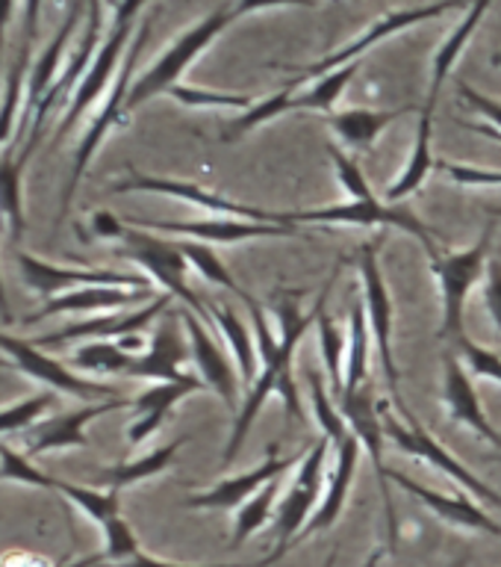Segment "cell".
<instances>
[{
    "label": "cell",
    "mask_w": 501,
    "mask_h": 567,
    "mask_svg": "<svg viewBox=\"0 0 501 567\" xmlns=\"http://www.w3.org/2000/svg\"><path fill=\"white\" fill-rule=\"evenodd\" d=\"M12 16H15V0H0V48L7 42V27L12 24Z\"/></svg>",
    "instance_id": "11a10c76"
},
{
    "label": "cell",
    "mask_w": 501,
    "mask_h": 567,
    "mask_svg": "<svg viewBox=\"0 0 501 567\" xmlns=\"http://www.w3.org/2000/svg\"><path fill=\"white\" fill-rule=\"evenodd\" d=\"M336 408L340 414L345 416L348 423V432L357 437L361 450L369 455L372 467H375V476H378L380 494H384V512H387V526H389V547L398 544V517L396 505L389 499V467L384 464V408L378 411V402H375V393L372 388L363 384L361 390L354 393H345V396L336 399Z\"/></svg>",
    "instance_id": "30bf717a"
},
{
    "label": "cell",
    "mask_w": 501,
    "mask_h": 567,
    "mask_svg": "<svg viewBox=\"0 0 501 567\" xmlns=\"http://www.w3.org/2000/svg\"><path fill=\"white\" fill-rule=\"evenodd\" d=\"M210 317H212V326L219 328L221 334H225V340H228V349L233 352V358H237L242 381L251 384V381L260 375V352H257L254 337H251L248 326L239 319V313L230 308V305L212 308Z\"/></svg>",
    "instance_id": "4dcf8cb0"
},
{
    "label": "cell",
    "mask_w": 501,
    "mask_h": 567,
    "mask_svg": "<svg viewBox=\"0 0 501 567\" xmlns=\"http://www.w3.org/2000/svg\"><path fill=\"white\" fill-rule=\"evenodd\" d=\"M304 452H299V455H290V458H281L278 446H272V450H269V455H265V458L260 461L257 467L246 470V473H239V476L225 478V482H219V485H212L210 491L192 494L184 505L186 508H239V505H246L251 496L260 494V491H263L269 482L281 478L286 470H292L295 464H301Z\"/></svg>",
    "instance_id": "d6986e66"
},
{
    "label": "cell",
    "mask_w": 501,
    "mask_h": 567,
    "mask_svg": "<svg viewBox=\"0 0 501 567\" xmlns=\"http://www.w3.org/2000/svg\"><path fill=\"white\" fill-rule=\"evenodd\" d=\"M310 390H313V411H316L322 432H325L327 441L340 446L352 432H348V423H345V416L340 414V408H334L331 396H327L325 388H322V381H319L316 372L310 375Z\"/></svg>",
    "instance_id": "f6af8a7d"
},
{
    "label": "cell",
    "mask_w": 501,
    "mask_h": 567,
    "mask_svg": "<svg viewBox=\"0 0 501 567\" xmlns=\"http://www.w3.org/2000/svg\"><path fill=\"white\" fill-rule=\"evenodd\" d=\"M490 7H493V0H472L467 9V18H463V21H460V24L446 35V42L437 48L431 62V86H428V101H434V104L440 101V92L442 86H446V80H449V74L455 71L460 53H463V48L469 44V39L476 35L481 18L487 16V9Z\"/></svg>",
    "instance_id": "f1b7e54d"
},
{
    "label": "cell",
    "mask_w": 501,
    "mask_h": 567,
    "mask_svg": "<svg viewBox=\"0 0 501 567\" xmlns=\"http://www.w3.org/2000/svg\"><path fill=\"white\" fill-rule=\"evenodd\" d=\"M281 478L269 482L260 494L251 496L246 505H239L237 517H233V532H230V547L246 544L251 535L263 529L265 523L274 520V505H278V496H281Z\"/></svg>",
    "instance_id": "d590c367"
},
{
    "label": "cell",
    "mask_w": 501,
    "mask_h": 567,
    "mask_svg": "<svg viewBox=\"0 0 501 567\" xmlns=\"http://www.w3.org/2000/svg\"><path fill=\"white\" fill-rule=\"evenodd\" d=\"M122 408H133V399L113 396L104 399V402H95V405L69 411V414L39 420L33 429L24 432V455L33 461L35 455H44V452L53 450H88L86 425L97 416L109 414V411H122Z\"/></svg>",
    "instance_id": "2e32d148"
},
{
    "label": "cell",
    "mask_w": 501,
    "mask_h": 567,
    "mask_svg": "<svg viewBox=\"0 0 501 567\" xmlns=\"http://www.w3.org/2000/svg\"><path fill=\"white\" fill-rule=\"evenodd\" d=\"M168 305H171V296H168V292H159L157 299L150 301V305H145V308L127 310V313H109V317L97 319H83V322H71V326L56 328L51 334L35 337L33 343L44 349V346H69L77 343V340H122V337L142 334Z\"/></svg>",
    "instance_id": "ac0fdd59"
},
{
    "label": "cell",
    "mask_w": 501,
    "mask_h": 567,
    "mask_svg": "<svg viewBox=\"0 0 501 567\" xmlns=\"http://www.w3.org/2000/svg\"><path fill=\"white\" fill-rule=\"evenodd\" d=\"M472 0H437V3H428V7H416V9H396V12H387L384 18H378V21H372L366 30H363L357 39H352V42H345L340 51L327 53V56H322L319 62H310V65H301L299 78H292L290 83L283 89H290V92H295V89L307 86L310 80L322 78V74H327V71L340 69V65H348V62H361L363 53H369L375 44H380L384 39H389V35L401 33V30H407V27H416L422 24V21H431V18H440L446 16V12H451V9H463L469 7Z\"/></svg>",
    "instance_id": "52a82bcc"
},
{
    "label": "cell",
    "mask_w": 501,
    "mask_h": 567,
    "mask_svg": "<svg viewBox=\"0 0 501 567\" xmlns=\"http://www.w3.org/2000/svg\"><path fill=\"white\" fill-rule=\"evenodd\" d=\"M106 3H109V7H118V3H122V0H106Z\"/></svg>",
    "instance_id": "6125c7cd"
},
{
    "label": "cell",
    "mask_w": 501,
    "mask_h": 567,
    "mask_svg": "<svg viewBox=\"0 0 501 567\" xmlns=\"http://www.w3.org/2000/svg\"><path fill=\"white\" fill-rule=\"evenodd\" d=\"M274 565L272 556L260 558L254 565H177V561H163V558H154L148 553H139V556L127 558V561H113L109 567H269Z\"/></svg>",
    "instance_id": "816d5d0a"
},
{
    "label": "cell",
    "mask_w": 501,
    "mask_h": 567,
    "mask_svg": "<svg viewBox=\"0 0 501 567\" xmlns=\"http://www.w3.org/2000/svg\"><path fill=\"white\" fill-rule=\"evenodd\" d=\"M380 558H384V553H380V549H375V553H372V556L363 561V567H378Z\"/></svg>",
    "instance_id": "6f0895ef"
},
{
    "label": "cell",
    "mask_w": 501,
    "mask_h": 567,
    "mask_svg": "<svg viewBox=\"0 0 501 567\" xmlns=\"http://www.w3.org/2000/svg\"><path fill=\"white\" fill-rule=\"evenodd\" d=\"M0 478L7 482H21L33 487H53V478L44 476L42 470L33 467V461L24 452H15L9 443L0 441Z\"/></svg>",
    "instance_id": "bcb514c9"
},
{
    "label": "cell",
    "mask_w": 501,
    "mask_h": 567,
    "mask_svg": "<svg viewBox=\"0 0 501 567\" xmlns=\"http://www.w3.org/2000/svg\"><path fill=\"white\" fill-rule=\"evenodd\" d=\"M458 89H460V95H463V101H467V104L472 106L478 115H481V118H487V124H493L495 131H501V104L499 101L481 95L478 89H472L469 83H463V80L458 83Z\"/></svg>",
    "instance_id": "681fc988"
},
{
    "label": "cell",
    "mask_w": 501,
    "mask_h": 567,
    "mask_svg": "<svg viewBox=\"0 0 501 567\" xmlns=\"http://www.w3.org/2000/svg\"><path fill=\"white\" fill-rule=\"evenodd\" d=\"M327 446H331V441L322 434V437L313 443V450L304 452L299 473H295V478H292L290 491H286L281 508H278V514H274V523H278V540H274V549L269 553L274 561L286 556V549L295 547L301 529L307 526V520L313 517L319 503H322V494H325Z\"/></svg>",
    "instance_id": "ba28073f"
},
{
    "label": "cell",
    "mask_w": 501,
    "mask_h": 567,
    "mask_svg": "<svg viewBox=\"0 0 501 567\" xmlns=\"http://www.w3.org/2000/svg\"><path fill=\"white\" fill-rule=\"evenodd\" d=\"M458 358L463 361V367L469 370V375H478V379H490L501 384V352H493L487 346H478L472 340H460L458 343Z\"/></svg>",
    "instance_id": "7dc6e473"
},
{
    "label": "cell",
    "mask_w": 501,
    "mask_h": 567,
    "mask_svg": "<svg viewBox=\"0 0 501 567\" xmlns=\"http://www.w3.org/2000/svg\"><path fill=\"white\" fill-rule=\"evenodd\" d=\"M24 3V44H33L35 30H39V12H42V0H21Z\"/></svg>",
    "instance_id": "db71d44e"
},
{
    "label": "cell",
    "mask_w": 501,
    "mask_h": 567,
    "mask_svg": "<svg viewBox=\"0 0 501 567\" xmlns=\"http://www.w3.org/2000/svg\"><path fill=\"white\" fill-rule=\"evenodd\" d=\"M336 278V272H334ZM334 278L325 284V290L319 292V301H316V328H319V349H322V358H325V370H327V379H331V388H334V393L340 396L345 388V349H348V343L343 340V334H340V328H336V322L331 319V313H327V290H331V284H334Z\"/></svg>",
    "instance_id": "d6a6232c"
},
{
    "label": "cell",
    "mask_w": 501,
    "mask_h": 567,
    "mask_svg": "<svg viewBox=\"0 0 501 567\" xmlns=\"http://www.w3.org/2000/svg\"><path fill=\"white\" fill-rule=\"evenodd\" d=\"M407 113H410V106H405V110H366V106H357V110L327 113L325 124L336 133V140L343 142L345 148L369 151L380 133Z\"/></svg>",
    "instance_id": "4316f807"
},
{
    "label": "cell",
    "mask_w": 501,
    "mask_h": 567,
    "mask_svg": "<svg viewBox=\"0 0 501 567\" xmlns=\"http://www.w3.org/2000/svg\"><path fill=\"white\" fill-rule=\"evenodd\" d=\"M131 225L150 234H171L186 237L203 246H233L248 239L269 237H299V225H274V221L251 219H201V221H159V219H131Z\"/></svg>",
    "instance_id": "9a60e30c"
},
{
    "label": "cell",
    "mask_w": 501,
    "mask_h": 567,
    "mask_svg": "<svg viewBox=\"0 0 501 567\" xmlns=\"http://www.w3.org/2000/svg\"><path fill=\"white\" fill-rule=\"evenodd\" d=\"M192 358V349L184 340V334L177 331V326L168 319L154 331L148 349L133 358L127 367V379H157V381H184L189 379V372H184L186 361Z\"/></svg>",
    "instance_id": "7402d4cb"
},
{
    "label": "cell",
    "mask_w": 501,
    "mask_h": 567,
    "mask_svg": "<svg viewBox=\"0 0 501 567\" xmlns=\"http://www.w3.org/2000/svg\"><path fill=\"white\" fill-rule=\"evenodd\" d=\"M118 255L139 264L145 272H148L150 281H157L163 290L171 296V299H180L186 308L192 310L195 317H201L207 326L212 328V317L203 308V301L195 296V290L186 284V269H189V260L180 251V243H168V239L154 237L150 230L136 228L131 221H124L122 230H118Z\"/></svg>",
    "instance_id": "3957f363"
},
{
    "label": "cell",
    "mask_w": 501,
    "mask_h": 567,
    "mask_svg": "<svg viewBox=\"0 0 501 567\" xmlns=\"http://www.w3.org/2000/svg\"><path fill=\"white\" fill-rule=\"evenodd\" d=\"M207 384L201 381V375H189L184 381H159L150 390L139 393L133 399V416L131 429H127V441L133 446L145 443L154 432H159V425L166 423V416L175 411L177 402H184L186 396H192L198 390H203Z\"/></svg>",
    "instance_id": "603a6c76"
},
{
    "label": "cell",
    "mask_w": 501,
    "mask_h": 567,
    "mask_svg": "<svg viewBox=\"0 0 501 567\" xmlns=\"http://www.w3.org/2000/svg\"><path fill=\"white\" fill-rule=\"evenodd\" d=\"M327 157L334 159L336 177H340V186H343V193L348 202H378L375 193H372V184L363 175V168L354 163L343 148H336V145H327Z\"/></svg>",
    "instance_id": "ee69618b"
},
{
    "label": "cell",
    "mask_w": 501,
    "mask_h": 567,
    "mask_svg": "<svg viewBox=\"0 0 501 567\" xmlns=\"http://www.w3.org/2000/svg\"><path fill=\"white\" fill-rule=\"evenodd\" d=\"M145 7V0H122L118 7H115V18L113 24H109V33L104 35V42L97 48L95 60L88 65L86 78L80 80V86L74 89V95L69 101V110L62 115L60 127H56V140L62 136H69V131L74 124L83 118L88 106L95 104L97 97L106 95V89H109V80L118 74V62L131 48V35H133V21L139 16V9Z\"/></svg>",
    "instance_id": "5b68a950"
},
{
    "label": "cell",
    "mask_w": 501,
    "mask_h": 567,
    "mask_svg": "<svg viewBox=\"0 0 501 567\" xmlns=\"http://www.w3.org/2000/svg\"><path fill=\"white\" fill-rule=\"evenodd\" d=\"M283 225H357V228H398L419 239L431 260L442 255L437 230L428 228L405 204L387 202H343L316 210H281Z\"/></svg>",
    "instance_id": "277c9868"
},
{
    "label": "cell",
    "mask_w": 501,
    "mask_h": 567,
    "mask_svg": "<svg viewBox=\"0 0 501 567\" xmlns=\"http://www.w3.org/2000/svg\"><path fill=\"white\" fill-rule=\"evenodd\" d=\"M184 441L186 437H177V441L166 443V446H159V450L142 455V458L124 461V464L101 470V485H104L106 491H122V487L139 485L145 478H154L159 476V473H166V467L175 461L177 450L184 446Z\"/></svg>",
    "instance_id": "1f68e13d"
},
{
    "label": "cell",
    "mask_w": 501,
    "mask_h": 567,
    "mask_svg": "<svg viewBox=\"0 0 501 567\" xmlns=\"http://www.w3.org/2000/svg\"><path fill=\"white\" fill-rule=\"evenodd\" d=\"M361 71V62H348V65H340V69L327 71L322 78L313 80V86H307L304 92H295V110H310V113H334V104L343 97L345 86L357 78Z\"/></svg>",
    "instance_id": "e575fe53"
},
{
    "label": "cell",
    "mask_w": 501,
    "mask_h": 567,
    "mask_svg": "<svg viewBox=\"0 0 501 567\" xmlns=\"http://www.w3.org/2000/svg\"><path fill=\"white\" fill-rule=\"evenodd\" d=\"M490 62H493L495 69H501V51H499V53H493V56H490Z\"/></svg>",
    "instance_id": "94428289"
},
{
    "label": "cell",
    "mask_w": 501,
    "mask_h": 567,
    "mask_svg": "<svg viewBox=\"0 0 501 567\" xmlns=\"http://www.w3.org/2000/svg\"><path fill=\"white\" fill-rule=\"evenodd\" d=\"M434 113H437V104H434V101H425L422 118H419V127H416L414 151H410V159L405 163V172L389 184L387 204H401L407 195H414L416 189H422V184L428 181L434 166H437V159H434L431 154Z\"/></svg>",
    "instance_id": "83f0119b"
},
{
    "label": "cell",
    "mask_w": 501,
    "mask_h": 567,
    "mask_svg": "<svg viewBox=\"0 0 501 567\" xmlns=\"http://www.w3.org/2000/svg\"><path fill=\"white\" fill-rule=\"evenodd\" d=\"M136 354L124 352L115 340H88L86 346L74 349L69 358L71 370L101 372V375H124Z\"/></svg>",
    "instance_id": "8d00e7d4"
},
{
    "label": "cell",
    "mask_w": 501,
    "mask_h": 567,
    "mask_svg": "<svg viewBox=\"0 0 501 567\" xmlns=\"http://www.w3.org/2000/svg\"><path fill=\"white\" fill-rule=\"evenodd\" d=\"M180 322L186 328V340H189V349H192V361L198 367V375L210 390H216L221 399H225V405L237 414L239 411V381L233 367H230L228 354L216 343V337L210 334L212 328L203 322L201 317H195L192 310L184 308L180 310Z\"/></svg>",
    "instance_id": "e0dca14e"
},
{
    "label": "cell",
    "mask_w": 501,
    "mask_h": 567,
    "mask_svg": "<svg viewBox=\"0 0 501 567\" xmlns=\"http://www.w3.org/2000/svg\"><path fill=\"white\" fill-rule=\"evenodd\" d=\"M53 405V390H39L33 396L21 399L15 405L0 408V434L27 432L42 420Z\"/></svg>",
    "instance_id": "7bdbcfd3"
},
{
    "label": "cell",
    "mask_w": 501,
    "mask_h": 567,
    "mask_svg": "<svg viewBox=\"0 0 501 567\" xmlns=\"http://www.w3.org/2000/svg\"><path fill=\"white\" fill-rule=\"evenodd\" d=\"M0 352L9 354V361L15 363L18 372H24V375H30V379L35 381H42V384H48L51 390H60V393L83 399V402L118 396L109 384L74 375L65 363L53 361L51 354H44L42 346H35L33 340H21V337L3 334V331H0Z\"/></svg>",
    "instance_id": "4fadbf2b"
},
{
    "label": "cell",
    "mask_w": 501,
    "mask_h": 567,
    "mask_svg": "<svg viewBox=\"0 0 501 567\" xmlns=\"http://www.w3.org/2000/svg\"><path fill=\"white\" fill-rule=\"evenodd\" d=\"M357 455H361V443H357V437H354V434H348V437H345V441L336 446L334 473L327 476L322 503H319V508L307 520V526L301 529V535L295 544H301V540L307 538V535H316V532L331 529V526L340 520V514H343V508H345V499H348V491H352L354 473H357Z\"/></svg>",
    "instance_id": "d4e9b609"
},
{
    "label": "cell",
    "mask_w": 501,
    "mask_h": 567,
    "mask_svg": "<svg viewBox=\"0 0 501 567\" xmlns=\"http://www.w3.org/2000/svg\"><path fill=\"white\" fill-rule=\"evenodd\" d=\"M484 305L493 326L501 331V264L490 260L484 272Z\"/></svg>",
    "instance_id": "f907efd6"
},
{
    "label": "cell",
    "mask_w": 501,
    "mask_h": 567,
    "mask_svg": "<svg viewBox=\"0 0 501 567\" xmlns=\"http://www.w3.org/2000/svg\"><path fill=\"white\" fill-rule=\"evenodd\" d=\"M455 567H467V558H460V561Z\"/></svg>",
    "instance_id": "be15d7a7"
},
{
    "label": "cell",
    "mask_w": 501,
    "mask_h": 567,
    "mask_svg": "<svg viewBox=\"0 0 501 567\" xmlns=\"http://www.w3.org/2000/svg\"><path fill=\"white\" fill-rule=\"evenodd\" d=\"M490 237H493V221L487 225L476 246L460 248L440 255L434 264L437 281H440V301H442V322L440 337L458 346L463 340V317H467V299L487 272V251H490Z\"/></svg>",
    "instance_id": "8992f818"
},
{
    "label": "cell",
    "mask_w": 501,
    "mask_h": 567,
    "mask_svg": "<svg viewBox=\"0 0 501 567\" xmlns=\"http://www.w3.org/2000/svg\"><path fill=\"white\" fill-rule=\"evenodd\" d=\"M437 168L460 186H501V172L493 168L467 166V163H437Z\"/></svg>",
    "instance_id": "c3c4849f"
},
{
    "label": "cell",
    "mask_w": 501,
    "mask_h": 567,
    "mask_svg": "<svg viewBox=\"0 0 501 567\" xmlns=\"http://www.w3.org/2000/svg\"><path fill=\"white\" fill-rule=\"evenodd\" d=\"M18 266L27 290L39 299H53L80 287H127V290H148V278L142 275L109 272V269H74V266H53L30 251H18Z\"/></svg>",
    "instance_id": "7c38bea8"
},
{
    "label": "cell",
    "mask_w": 501,
    "mask_h": 567,
    "mask_svg": "<svg viewBox=\"0 0 501 567\" xmlns=\"http://www.w3.org/2000/svg\"><path fill=\"white\" fill-rule=\"evenodd\" d=\"M361 284H363V308H366V319H369V331L372 340L378 346V358H380V375L387 381L389 396L396 402L398 411H405V399H401V388H398V363L396 352H393V299H389L387 281H384V272H380V260H378V248L366 243L361 248Z\"/></svg>",
    "instance_id": "9c48e42d"
},
{
    "label": "cell",
    "mask_w": 501,
    "mask_h": 567,
    "mask_svg": "<svg viewBox=\"0 0 501 567\" xmlns=\"http://www.w3.org/2000/svg\"><path fill=\"white\" fill-rule=\"evenodd\" d=\"M230 24H233V9L221 7L216 9V12H210L203 21L189 27L180 39H175L171 48H168L148 71H142L139 78L133 80L131 95H127V113H133L136 106L148 104L150 97L168 95V89L180 83L184 71L189 69V65H192V62L198 60V56H201V53L207 51Z\"/></svg>",
    "instance_id": "7a4b0ae2"
},
{
    "label": "cell",
    "mask_w": 501,
    "mask_h": 567,
    "mask_svg": "<svg viewBox=\"0 0 501 567\" xmlns=\"http://www.w3.org/2000/svg\"><path fill=\"white\" fill-rule=\"evenodd\" d=\"M30 157H12V148L0 154V219L7 221L9 237L24 234V168Z\"/></svg>",
    "instance_id": "f546056e"
},
{
    "label": "cell",
    "mask_w": 501,
    "mask_h": 567,
    "mask_svg": "<svg viewBox=\"0 0 501 567\" xmlns=\"http://www.w3.org/2000/svg\"><path fill=\"white\" fill-rule=\"evenodd\" d=\"M493 461H499V464H501V455H495V458Z\"/></svg>",
    "instance_id": "e7e4bbea"
},
{
    "label": "cell",
    "mask_w": 501,
    "mask_h": 567,
    "mask_svg": "<svg viewBox=\"0 0 501 567\" xmlns=\"http://www.w3.org/2000/svg\"><path fill=\"white\" fill-rule=\"evenodd\" d=\"M83 0H74V7H71L69 18L62 21V27L56 30V35L51 39V44L44 48L42 53H39V60L33 62V69H30V78H27V92H24V118H21V124L24 127H30L35 118V110L42 106L44 95L51 92V86L56 83V78H60V62L62 56H65V51H69V39L71 33L77 30L80 18H83Z\"/></svg>",
    "instance_id": "cb8c5ba5"
},
{
    "label": "cell",
    "mask_w": 501,
    "mask_h": 567,
    "mask_svg": "<svg viewBox=\"0 0 501 567\" xmlns=\"http://www.w3.org/2000/svg\"><path fill=\"white\" fill-rule=\"evenodd\" d=\"M0 370H15V363L9 361V358H0Z\"/></svg>",
    "instance_id": "91938a15"
},
{
    "label": "cell",
    "mask_w": 501,
    "mask_h": 567,
    "mask_svg": "<svg viewBox=\"0 0 501 567\" xmlns=\"http://www.w3.org/2000/svg\"><path fill=\"white\" fill-rule=\"evenodd\" d=\"M281 7H319V0H237L230 9H233V21H237L242 16H254V12Z\"/></svg>",
    "instance_id": "f5cc1de1"
},
{
    "label": "cell",
    "mask_w": 501,
    "mask_h": 567,
    "mask_svg": "<svg viewBox=\"0 0 501 567\" xmlns=\"http://www.w3.org/2000/svg\"><path fill=\"white\" fill-rule=\"evenodd\" d=\"M53 491H60L65 499L77 505L80 512H86L101 529H106L109 523L122 517L118 491H95V487L71 485V482H62V478H53Z\"/></svg>",
    "instance_id": "74e56055"
},
{
    "label": "cell",
    "mask_w": 501,
    "mask_h": 567,
    "mask_svg": "<svg viewBox=\"0 0 501 567\" xmlns=\"http://www.w3.org/2000/svg\"><path fill=\"white\" fill-rule=\"evenodd\" d=\"M154 18H157V12H150V16L139 24V30H136V39H133L131 48H127V53H124L122 69H118V74H115L113 89L106 92V101H104V106H101V113L92 118V127H88L86 136H83V142L77 145L74 168H71L69 184H65V193H62V198H60V219L65 216V213H69L71 202H74V193H77L80 181H83V175H86L88 163H92V157H95L97 148H101V142H104L106 136L115 131V127H122V124H127V118H131V113H127V95H131V86H133L131 83L133 69H136V62H139L142 48H145V42H148Z\"/></svg>",
    "instance_id": "6da1fadb"
},
{
    "label": "cell",
    "mask_w": 501,
    "mask_h": 567,
    "mask_svg": "<svg viewBox=\"0 0 501 567\" xmlns=\"http://www.w3.org/2000/svg\"><path fill=\"white\" fill-rule=\"evenodd\" d=\"M369 319H366V308L354 305L352 326H348V349H345V388L340 396L354 393L366 384V372H369ZM336 396V399H340Z\"/></svg>",
    "instance_id": "836d02e7"
},
{
    "label": "cell",
    "mask_w": 501,
    "mask_h": 567,
    "mask_svg": "<svg viewBox=\"0 0 501 567\" xmlns=\"http://www.w3.org/2000/svg\"><path fill=\"white\" fill-rule=\"evenodd\" d=\"M150 296V290H127V287H80V290L62 292L44 301L42 310H35L24 319V326H35L60 313H95V310H118L139 305Z\"/></svg>",
    "instance_id": "484cf974"
},
{
    "label": "cell",
    "mask_w": 501,
    "mask_h": 567,
    "mask_svg": "<svg viewBox=\"0 0 501 567\" xmlns=\"http://www.w3.org/2000/svg\"><path fill=\"white\" fill-rule=\"evenodd\" d=\"M442 402H446L449 420L467 425V429H472V432L481 434L484 441L501 450L499 429H493L490 420H487L476 384H472V375H469L458 354H446V363H442Z\"/></svg>",
    "instance_id": "44dd1931"
},
{
    "label": "cell",
    "mask_w": 501,
    "mask_h": 567,
    "mask_svg": "<svg viewBox=\"0 0 501 567\" xmlns=\"http://www.w3.org/2000/svg\"><path fill=\"white\" fill-rule=\"evenodd\" d=\"M0 322H3V326H12V322H15V319H12V310H9L7 290H3V278H0Z\"/></svg>",
    "instance_id": "9f6ffc18"
},
{
    "label": "cell",
    "mask_w": 501,
    "mask_h": 567,
    "mask_svg": "<svg viewBox=\"0 0 501 567\" xmlns=\"http://www.w3.org/2000/svg\"><path fill=\"white\" fill-rule=\"evenodd\" d=\"M336 556H340V549H334V553H327L325 565H322V567H334L336 565Z\"/></svg>",
    "instance_id": "680465c9"
},
{
    "label": "cell",
    "mask_w": 501,
    "mask_h": 567,
    "mask_svg": "<svg viewBox=\"0 0 501 567\" xmlns=\"http://www.w3.org/2000/svg\"><path fill=\"white\" fill-rule=\"evenodd\" d=\"M30 48H33V44L21 42V53H18V60L12 62V69H9L7 89H3V101H0V142H7L9 136H12L18 106L24 104L27 78H30V71H27V56H30Z\"/></svg>",
    "instance_id": "b9f144b4"
},
{
    "label": "cell",
    "mask_w": 501,
    "mask_h": 567,
    "mask_svg": "<svg viewBox=\"0 0 501 567\" xmlns=\"http://www.w3.org/2000/svg\"><path fill=\"white\" fill-rule=\"evenodd\" d=\"M109 193L171 195V198H180V202L203 207V210L230 213V216H237V219L274 221V225H283L281 210H263V207L239 204L233 202V198H225V195L212 193V189H203L201 184H192V181H175V177H154V175H142V172H131V175L122 177V181H115V184L109 186Z\"/></svg>",
    "instance_id": "5bb4252c"
},
{
    "label": "cell",
    "mask_w": 501,
    "mask_h": 567,
    "mask_svg": "<svg viewBox=\"0 0 501 567\" xmlns=\"http://www.w3.org/2000/svg\"><path fill=\"white\" fill-rule=\"evenodd\" d=\"M180 251L186 255L189 266H192V269H198V275H201V278H207L210 284H219V287H225L228 292L239 296V299L246 301V305L254 299L251 292L242 290V287L233 281V275H230L228 266L221 264V257L216 255V248H212V246H203V243H192V239H184V243H180Z\"/></svg>",
    "instance_id": "ab89813d"
},
{
    "label": "cell",
    "mask_w": 501,
    "mask_h": 567,
    "mask_svg": "<svg viewBox=\"0 0 501 567\" xmlns=\"http://www.w3.org/2000/svg\"><path fill=\"white\" fill-rule=\"evenodd\" d=\"M286 113H295V92H290V89H281V92H274V95L263 97V101H257V104L251 106V110H246V113H239V118H233V122L225 124L221 140L225 142L239 140V136H246V133H251L254 127H260V124L274 122V118H281V115H286Z\"/></svg>",
    "instance_id": "f35d334b"
},
{
    "label": "cell",
    "mask_w": 501,
    "mask_h": 567,
    "mask_svg": "<svg viewBox=\"0 0 501 567\" xmlns=\"http://www.w3.org/2000/svg\"><path fill=\"white\" fill-rule=\"evenodd\" d=\"M401 416H405L407 425H401L396 416L389 414V411H384V429H387L389 437H393V441L407 452V455H414V458L425 461L428 467L440 470V473H446L449 478H455L467 494H476L478 499H484L487 505H499L501 508L499 491H493L487 482H481L476 473H469V470L463 467V464H460V461L455 458V455H451V452L446 450L437 437H434V434L425 432V425L416 420L410 408H405Z\"/></svg>",
    "instance_id": "8fae6325"
},
{
    "label": "cell",
    "mask_w": 501,
    "mask_h": 567,
    "mask_svg": "<svg viewBox=\"0 0 501 567\" xmlns=\"http://www.w3.org/2000/svg\"><path fill=\"white\" fill-rule=\"evenodd\" d=\"M168 97H175L177 104L195 106V110H239V113H246L257 104L254 97L242 95V92H216V89L186 86V83L168 89Z\"/></svg>",
    "instance_id": "60d3db41"
},
{
    "label": "cell",
    "mask_w": 501,
    "mask_h": 567,
    "mask_svg": "<svg viewBox=\"0 0 501 567\" xmlns=\"http://www.w3.org/2000/svg\"><path fill=\"white\" fill-rule=\"evenodd\" d=\"M389 482L398 485L407 494H414L419 503L440 517L442 523L449 526H458V529H472V532H487V535H501V523H495L490 514L481 508L478 503L469 499L467 491H458V494H440L428 485H419L416 478H407L405 473L398 470H389Z\"/></svg>",
    "instance_id": "ffe728a7"
}]
</instances>
